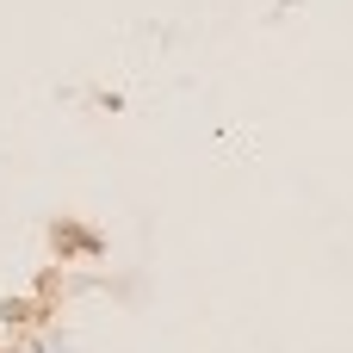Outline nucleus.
I'll use <instances>...</instances> for the list:
<instances>
[{"mask_svg":"<svg viewBox=\"0 0 353 353\" xmlns=\"http://www.w3.org/2000/svg\"><path fill=\"white\" fill-rule=\"evenodd\" d=\"M50 242H56V248H62V254H81V261H93V254H99V248H105V242H99V236H93V230H81V223H68V217H62V223H56V230H50Z\"/></svg>","mask_w":353,"mask_h":353,"instance_id":"obj_1","label":"nucleus"}]
</instances>
